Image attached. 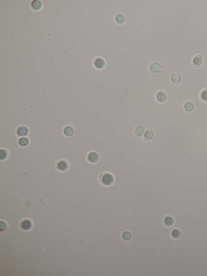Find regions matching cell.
<instances>
[{
  "mask_svg": "<svg viewBox=\"0 0 207 276\" xmlns=\"http://www.w3.org/2000/svg\"><path fill=\"white\" fill-rule=\"evenodd\" d=\"M100 183L105 186H110L113 184L115 178L113 175L109 172H103L99 176Z\"/></svg>",
  "mask_w": 207,
  "mask_h": 276,
  "instance_id": "obj_1",
  "label": "cell"
},
{
  "mask_svg": "<svg viewBox=\"0 0 207 276\" xmlns=\"http://www.w3.org/2000/svg\"><path fill=\"white\" fill-rule=\"evenodd\" d=\"M94 67L98 70H102L106 66V62L104 58L101 57H97L94 58L93 61Z\"/></svg>",
  "mask_w": 207,
  "mask_h": 276,
  "instance_id": "obj_2",
  "label": "cell"
},
{
  "mask_svg": "<svg viewBox=\"0 0 207 276\" xmlns=\"http://www.w3.org/2000/svg\"><path fill=\"white\" fill-rule=\"evenodd\" d=\"M55 167L58 171L64 172L66 171L69 168V164L68 162L65 160H60L56 162Z\"/></svg>",
  "mask_w": 207,
  "mask_h": 276,
  "instance_id": "obj_3",
  "label": "cell"
},
{
  "mask_svg": "<svg viewBox=\"0 0 207 276\" xmlns=\"http://www.w3.org/2000/svg\"><path fill=\"white\" fill-rule=\"evenodd\" d=\"M100 158V155L99 153L96 152H91L87 154V160L89 162L94 163L99 160Z\"/></svg>",
  "mask_w": 207,
  "mask_h": 276,
  "instance_id": "obj_4",
  "label": "cell"
},
{
  "mask_svg": "<svg viewBox=\"0 0 207 276\" xmlns=\"http://www.w3.org/2000/svg\"><path fill=\"white\" fill-rule=\"evenodd\" d=\"M20 226L24 231H29L33 226V223L30 219H22L20 223Z\"/></svg>",
  "mask_w": 207,
  "mask_h": 276,
  "instance_id": "obj_5",
  "label": "cell"
},
{
  "mask_svg": "<svg viewBox=\"0 0 207 276\" xmlns=\"http://www.w3.org/2000/svg\"><path fill=\"white\" fill-rule=\"evenodd\" d=\"M167 95L165 92L160 90L156 93L155 99L157 102L160 103H165L167 100Z\"/></svg>",
  "mask_w": 207,
  "mask_h": 276,
  "instance_id": "obj_6",
  "label": "cell"
},
{
  "mask_svg": "<svg viewBox=\"0 0 207 276\" xmlns=\"http://www.w3.org/2000/svg\"><path fill=\"white\" fill-rule=\"evenodd\" d=\"M16 132L17 135L19 137H24L28 135L29 130L27 127L21 126L17 128Z\"/></svg>",
  "mask_w": 207,
  "mask_h": 276,
  "instance_id": "obj_7",
  "label": "cell"
},
{
  "mask_svg": "<svg viewBox=\"0 0 207 276\" xmlns=\"http://www.w3.org/2000/svg\"><path fill=\"white\" fill-rule=\"evenodd\" d=\"M175 218L172 215H168L165 216L163 220V223L165 226L169 227L172 226L174 223Z\"/></svg>",
  "mask_w": 207,
  "mask_h": 276,
  "instance_id": "obj_8",
  "label": "cell"
},
{
  "mask_svg": "<svg viewBox=\"0 0 207 276\" xmlns=\"http://www.w3.org/2000/svg\"><path fill=\"white\" fill-rule=\"evenodd\" d=\"M202 56L200 55H196L193 57L192 60V65L195 68H199L202 65Z\"/></svg>",
  "mask_w": 207,
  "mask_h": 276,
  "instance_id": "obj_9",
  "label": "cell"
},
{
  "mask_svg": "<svg viewBox=\"0 0 207 276\" xmlns=\"http://www.w3.org/2000/svg\"><path fill=\"white\" fill-rule=\"evenodd\" d=\"M149 70L152 73H158L162 71V66L158 63L154 62L150 64Z\"/></svg>",
  "mask_w": 207,
  "mask_h": 276,
  "instance_id": "obj_10",
  "label": "cell"
},
{
  "mask_svg": "<svg viewBox=\"0 0 207 276\" xmlns=\"http://www.w3.org/2000/svg\"><path fill=\"white\" fill-rule=\"evenodd\" d=\"M75 131L73 127L71 126H66L63 129V133L67 137H71L74 135Z\"/></svg>",
  "mask_w": 207,
  "mask_h": 276,
  "instance_id": "obj_11",
  "label": "cell"
},
{
  "mask_svg": "<svg viewBox=\"0 0 207 276\" xmlns=\"http://www.w3.org/2000/svg\"><path fill=\"white\" fill-rule=\"evenodd\" d=\"M114 19L115 22L119 25H123L125 22V17L122 13H115L114 16Z\"/></svg>",
  "mask_w": 207,
  "mask_h": 276,
  "instance_id": "obj_12",
  "label": "cell"
},
{
  "mask_svg": "<svg viewBox=\"0 0 207 276\" xmlns=\"http://www.w3.org/2000/svg\"><path fill=\"white\" fill-rule=\"evenodd\" d=\"M195 108V104L193 102L191 101H186L183 104L182 109L186 112H191Z\"/></svg>",
  "mask_w": 207,
  "mask_h": 276,
  "instance_id": "obj_13",
  "label": "cell"
},
{
  "mask_svg": "<svg viewBox=\"0 0 207 276\" xmlns=\"http://www.w3.org/2000/svg\"><path fill=\"white\" fill-rule=\"evenodd\" d=\"M154 136L153 132L152 129L149 128L145 131L144 133L143 138L146 141H149L152 140Z\"/></svg>",
  "mask_w": 207,
  "mask_h": 276,
  "instance_id": "obj_14",
  "label": "cell"
},
{
  "mask_svg": "<svg viewBox=\"0 0 207 276\" xmlns=\"http://www.w3.org/2000/svg\"><path fill=\"white\" fill-rule=\"evenodd\" d=\"M182 232L178 228H174L170 232L171 236L174 239H179L182 236Z\"/></svg>",
  "mask_w": 207,
  "mask_h": 276,
  "instance_id": "obj_15",
  "label": "cell"
},
{
  "mask_svg": "<svg viewBox=\"0 0 207 276\" xmlns=\"http://www.w3.org/2000/svg\"><path fill=\"white\" fill-rule=\"evenodd\" d=\"M18 142L20 146L26 147L29 144L30 140L27 137H22L19 138Z\"/></svg>",
  "mask_w": 207,
  "mask_h": 276,
  "instance_id": "obj_16",
  "label": "cell"
},
{
  "mask_svg": "<svg viewBox=\"0 0 207 276\" xmlns=\"http://www.w3.org/2000/svg\"><path fill=\"white\" fill-rule=\"evenodd\" d=\"M132 232L129 229H127L122 234V239L124 241H128L132 238Z\"/></svg>",
  "mask_w": 207,
  "mask_h": 276,
  "instance_id": "obj_17",
  "label": "cell"
},
{
  "mask_svg": "<svg viewBox=\"0 0 207 276\" xmlns=\"http://www.w3.org/2000/svg\"><path fill=\"white\" fill-rule=\"evenodd\" d=\"M170 80L174 84H178L181 80V77L179 73L174 72L170 77Z\"/></svg>",
  "mask_w": 207,
  "mask_h": 276,
  "instance_id": "obj_18",
  "label": "cell"
},
{
  "mask_svg": "<svg viewBox=\"0 0 207 276\" xmlns=\"http://www.w3.org/2000/svg\"><path fill=\"white\" fill-rule=\"evenodd\" d=\"M42 6V3L39 1H34L32 2L31 4V7L32 9L35 11L40 10Z\"/></svg>",
  "mask_w": 207,
  "mask_h": 276,
  "instance_id": "obj_19",
  "label": "cell"
},
{
  "mask_svg": "<svg viewBox=\"0 0 207 276\" xmlns=\"http://www.w3.org/2000/svg\"><path fill=\"white\" fill-rule=\"evenodd\" d=\"M145 128L142 126H138L136 127L134 130V134L136 136L138 137H140L142 136L143 135L144 132H145Z\"/></svg>",
  "mask_w": 207,
  "mask_h": 276,
  "instance_id": "obj_20",
  "label": "cell"
},
{
  "mask_svg": "<svg viewBox=\"0 0 207 276\" xmlns=\"http://www.w3.org/2000/svg\"><path fill=\"white\" fill-rule=\"evenodd\" d=\"M9 152L7 150L5 149H1L0 150V160H5L8 158Z\"/></svg>",
  "mask_w": 207,
  "mask_h": 276,
  "instance_id": "obj_21",
  "label": "cell"
},
{
  "mask_svg": "<svg viewBox=\"0 0 207 276\" xmlns=\"http://www.w3.org/2000/svg\"><path fill=\"white\" fill-rule=\"evenodd\" d=\"M199 98L202 102L207 103V88L201 90L199 94Z\"/></svg>",
  "mask_w": 207,
  "mask_h": 276,
  "instance_id": "obj_22",
  "label": "cell"
}]
</instances>
